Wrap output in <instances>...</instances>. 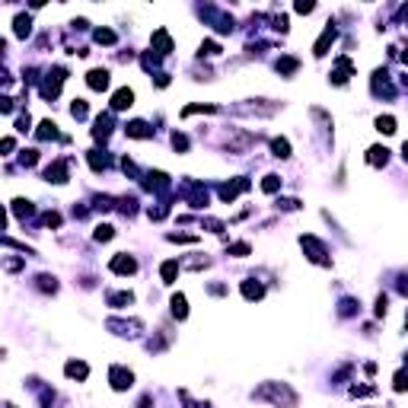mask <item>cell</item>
<instances>
[{
    "label": "cell",
    "mask_w": 408,
    "mask_h": 408,
    "mask_svg": "<svg viewBox=\"0 0 408 408\" xmlns=\"http://www.w3.org/2000/svg\"><path fill=\"white\" fill-rule=\"evenodd\" d=\"M108 379H112V389H128V386H131V379H134V373L125 370V367H112Z\"/></svg>",
    "instance_id": "3957f363"
},
{
    "label": "cell",
    "mask_w": 408,
    "mask_h": 408,
    "mask_svg": "<svg viewBox=\"0 0 408 408\" xmlns=\"http://www.w3.org/2000/svg\"><path fill=\"white\" fill-rule=\"evenodd\" d=\"M96 42L99 45H112L115 42V32L112 29H96Z\"/></svg>",
    "instance_id": "44dd1931"
},
{
    "label": "cell",
    "mask_w": 408,
    "mask_h": 408,
    "mask_svg": "<svg viewBox=\"0 0 408 408\" xmlns=\"http://www.w3.org/2000/svg\"><path fill=\"white\" fill-rule=\"evenodd\" d=\"M112 236H115V233H112V227H108V223H102V227L96 230V239H99V242H105V239H112Z\"/></svg>",
    "instance_id": "cb8c5ba5"
},
{
    "label": "cell",
    "mask_w": 408,
    "mask_h": 408,
    "mask_svg": "<svg viewBox=\"0 0 408 408\" xmlns=\"http://www.w3.org/2000/svg\"><path fill=\"white\" fill-rule=\"evenodd\" d=\"M108 300H112L115 306H125V303H131L134 297H131V294H112V297H108Z\"/></svg>",
    "instance_id": "d4e9b609"
},
{
    "label": "cell",
    "mask_w": 408,
    "mask_h": 408,
    "mask_svg": "<svg viewBox=\"0 0 408 408\" xmlns=\"http://www.w3.org/2000/svg\"><path fill=\"white\" fill-rule=\"evenodd\" d=\"M86 373H90V367L80 364V360H70V364H67V376H73V379H86Z\"/></svg>",
    "instance_id": "ba28073f"
},
{
    "label": "cell",
    "mask_w": 408,
    "mask_h": 408,
    "mask_svg": "<svg viewBox=\"0 0 408 408\" xmlns=\"http://www.w3.org/2000/svg\"><path fill=\"white\" fill-rule=\"evenodd\" d=\"M112 271L115 274H134V271H137V262H134L131 255H115L112 258Z\"/></svg>",
    "instance_id": "277c9868"
},
{
    "label": "cell",
    "mask_w": 408,
    "mask_h": 408,
    "mask_svg": "<svg viewBox=\"0 0 408 408\" xmlns=\"http://www.w3.org/2000/svg\"><path fill=\"white\" fill-rule=\"evenodd\" d=\"M13 210H16V214L26 220V217H32V210H35V207H32L29 201H23V198H19V201H13Z\"/></svg>",
    "instance_id": "e0dca14e"
},
{
    "label": "cell",
    "mask_w": 408,
    "mask_h": 408,
    "mask_svg": "<svg viewBox=\"0 0 408 408\" xmlns=\"http://www.w3.org/2000/svg\"><path fill=\"white\" fill-rule=\"evenodd\" d=\"M262 188H265V192H277V188H281V179H277V175H265V182H262Z\"/></svg>",
    "instance_id": "7402d4cb"
},
{
    "label": "cell",
    "mask_w": 408,
    "mask_h": 408,
    "mask_svg": "<svg viewBox=\"0 0 408 408\" xmlns=\"http://www.w3.org/2000/svg\"><path fill=\"white\" fill-rule=\"evenodd\" d=\"M13 147H16V140H13V137H3V140H0V150H3V153H10Z\"/></svg>",
    "instance_id": "83f0119b"
},
{
    "label": "cell",
    "mask_w": 408,
    "mask_h": 408,
    "mask_svg": "<svg viewBox=\"0 0 408 408\" xmlns=\"http://www.w3.org/2000/svg\"><path fill=\"white\" fill-rule=\"evenodd\" d=\"M175 274H179V262H166V265H163V281H166V284H172Z\"/></svg>",
    "instance_id": "2e32d148"
},
{
    "label": "cell",
    "mask_w": 408,
    "mask_h": 408,
    "mask_svg": "<svg viewBox=\"0 0 408 408\" xmlns=\"http://www.w3.org/2000/svg\"><path fill=\"white\" fill-rule=\"evenodd\" d=\"M332 42H335V26L329 23V29L322 32V38H319V42H316V48H312V51H316V58H322V54H325V48H329Z\"/></svg>",
    "instance_id": "5b68a950"
},
{
    "label": "cell",
    "mask_w": 408,
    "mask_h": 408,
    "mask_svg": "<svg viewBox=\"0 0 408 408\" xmlns=\"http://www.w3.org/2000/svg\"><path fill=\"white\" fill-rule=\"evenodd\" d=\"M201 54H220V45H217V42H204L201 45Z\"/></svg>",
    "instance_id": "484cf974"
},
{
    "label": "cell",
    "mask_w": 408,
    "mask_h": 408,
    "mask_svg": "<svg viewBox=\"0 0 408 408\" xmlns=\"http://www.w3.org/2000/svg\"><path fill=\"white\" fill-rule=\"evenodd\" d=\"M172 144H175V150H185V147H188V137H185V134H175Z\"/></svg>",
    "instance_id": "4316f807"
},
{
    "label": "cell",
    "mask_w": 408,
    "mask_h": 408,
    "mask_svg": "<svg viewBox=\"0 0 408 408\" xmlns=\"http://www.w3.org/2000/svg\"><path fill=\"white\" fill-rule=\"evenodd\" d=\"M131 102H134L131 90H118V93H115V99H112V108H118V112H121V108H131Z\"/></svg>",
    "instance_id": "52a82bcc"
},
{
    "label": "cell",
    "mask_w": 408,
    "mask_h": 408,
    "mask_svg": "<svg viewBox=\"0 0 408 408\" xmlns=\"http://www.w3.org/2000/svg\"><path fill=\"white\" fill-rule=\"evenodd\" d=\"M29 125H32V121H29V115H23V118L16 121V128H19V131H29Z\"/></svg>",
    "instance_id": "f546056e"
},
{
    "label": "cell",
    "mask_w": 408,
    "mask_h": 408,
    "mask_svg": "<svg viewBox=\"0 0 408 408\" xmlns=\"http://www.w3.org/2000/svg\"><path fill=\"white\" fill-rule=\"evenodd\" d=\"M297 67H300V64H297V58H281V61H277V70H281V73H294Z\"/></svg>",
    "instance_id": "d6986e66"
},
{
    "label": "cell",
    "mask_w": 408,
    "mask_h": 408,
    "mask_svg": "<svg viewBox=\"0 0 408 408\" xmlns=\"http://www.w3.org/2000/svg\"><path fill=\"white\" fill-rule=\"evenodd\" d=\"M86 83H90L93 90H105L108 86V70H90L86 73Z\"/></svg>",
    "instance_id": "8992f818"
},
{
    "label": "cell",
    "mask_w": 408,
    "mask_h": 408,
    "mask_svg": "<svg viewBox=\"0 0 408 408\" xmlns=\"http://www.w3.org/2000/svg\"><path fill=\"white\" fill-rule=\"evenodd\" d=\"M150 128L144 125V121H131V125H128V137H150Z\"/></svg>",
    "instance_id": "9c48e42d"
},
{
    "label": "cell",
    "mask_w": 408,
    "mask_h": 408,
    "mask_svg": "<svg viewBox=\"0 0 408 408\" xmlns=\"http://www.w3.org/2000/svg\"><path fill=\"white\" fill-rule=\"evenodd\" d=\"M271 150H274V156H281V160H284V156H290V144L284 137H274V140H271Z\"/></svg>",
    "instance_id": "5bb4252c"
},
{
    "label": "cell",
    "mask_w": 408,
    "mask_h": 408,
    "mask_svg": "<svg viewBox=\"0 0 408 408\" xmlns=\"http://www.w3.org/2000/svg\"><path fill=\"white\" fill-rule=\"evenodd\" d=\"M48 179L51 182H67V163H54V166H48Z\"/></svg>",
    "instance_id": "8fae6325"
},
{
    "label": "cell",
    "mask_w": 408,
    "mask_h": 408,
    "mask_svg": "<svg viewBox=\"0 0 408 408\" xmlns=\"http://www.w3.org/2000/svg\"><path fill=\"white\" fill-rule=\"evenodd\" d=\"M3 223H6V214H3V207H0V227H3Z\"/></svg>",
    "instance_id": "4dcf8cb0"
},
{
    "label": "cell",
    "mask_w": 408,
    "mask_h": 408,
    "mask_svg": "<svg viewBox=\"0 0 408 408\" xmlns=\"http://www.w3.org/2000/svg\"><path fill=\"white\" fill-rule=\"evenodd\" d=\"M300 242H303V249H309V258H312V262H319V265H329V258H325V246L316 239V236H303Z\"/></svg>",
    "instance_id": "7a4b0ae2"
},
{
    "label": "cell",
    "mask_w": 408,
    "mask_h": 408,
    "mask_svg": "<svg viewBox=\"0 0 408 408\" xmlns=\"http://www.w3.org/2000/svg\"><path fill=\"white\" fill-rule=\"evenodd\" d=\"M172 316L175 319H185L188 316V303H185V297H182V294L172 297Z\"/></svg>",
    "instance_id": "30bf717a"
},
{
    "label": "cell",
    "mask_w": 408,
    "mask_h": 408,
    "mask_svg": "<svg viewBox=\"0 0 408 408\" xmlns=\"http://www.w3.org/2000/svg\"><path fill=\"white\" fill-rule=\"evenodd\" d=\"M376 128H379L383 134H396V118H392V115H386V118L376 121Z\"/></svg>",
    "instance_id": "ac0fdd59"
},
{
    "label": "cell",
    "mask_w": 408,
    "mask_h": 408,
    "mask_svg": "<svg viewBox=\"0 0 408 408\" xmlns=\"http://www.w3.org/2000/svg\"><path fill=\"white\" fill-rule=\"evenodd\" d=\"M45 223H48V227H61V217L58 214H45Z\"/></svg>",
    "instance_id": "f1b7e54d"
},
{
    "label": "cell",
    "mask_w": 408,
    "mask_h": 408,
    "mask_svg": "<svg viewBox=\"0 0 408 408\" xmlns=\"http://www.w3.org/2000/svg\"><path fill=\"white\" fill-rule=\"evenodd\" d=\"M70 115H73V118H86V102L77 99V102L70 105Z\"/></svg>",
    "instance_id": "603a6c76"
},
{
    "label": "cell",
    "mask_w": 408,
    "mask_h": 408,
    "mask_svg": "<svg viewBox=\"0 0 408 408\" xmlns=\"http://www.w3.org/2000/svg\"><path fill=\"white\" fill-rule=\"evenodd\" d=\"M242 294H246L249 300H258V297H262L265 290H262V284H255V281H246V284H242Z\"/></svg>",
    "instance_id": "9a60e30c"
},
{
    "label": "cell",
    "mask_w": 408,
    "mask_h": 408,
    "mask_svg": "<svg viewBox=\"0 0 408 408\" xmlns=\"http://www.w3.org/2000/svg\"><path fill=\"white\" fill-rule=\"evenodd\" d=\"M29 29H32L29 16H16V35H19V38H23V35H29Z\"/></svg>",
    "instance_id": "ffe728a7"
},
{
    "label": "cell",
    "mask_w": 408,
    "mask_h": 408,
    "mask_svg": "<svg viewBox=\"0 0 408 408\" xmlns=\"http://www.w3.org/2000/svg\"><path fill=\"white\" fill-rule=\"evenodd\" d=\"M38 137H42V140H54V137H61V134H58V128H54L51 121H42V125H38Z\"/></svg>",
    "instance_id": "7c38bea8"
},
{
    "label": "cell",
    "mask_w": 408,
    "mask_h": 408,
    "mask_svg": "<svg viewBox=\"0 0 408 408\" xmlns=\"http://www.w3.org/2000/svg\"><path fill=\"white\" fill-rule=\"evenodd\" d=\"M367 160H370L373 166H379V163L389 160V150H386V147H370V156H367Z\"/></svg>",
    "instance_id": "4fadbf2b"
},
{
    "label": "cell",
    "mask_w": 408,
    "mask_h": 408,
    "mask_svg": "<svg viewBox=\"0 0 408 408\" xmlns=\"http://www.w3.org/2000/svg\"><path fill=\"white\" fill-rule=\"evenodd\" d=\"M255 399H271V402L281 405V408H294L297 405V396L284 383H265L262 389H255Z\"/></svg>",
    "instance_id": "6da1fadb"
}]
</instances>
